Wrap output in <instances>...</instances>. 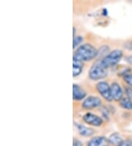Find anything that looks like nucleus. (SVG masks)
Segmentation results:
<instances>
[{
	"mask_svg": "<svg viewBox=\"0 0 132 146\" xmlns=\"http://www.w3.org/2000/svg\"><path fill=\"white\" fill-rule=\"evenodd\" d=\"M98 50L90 44H84L79 46L74 52L73 59L79 61H88L95 58Z\"/></svg>",
	"mask_w": 132,
	"mask_h": 146,
	"instance_id": "f257e3e1",
	"label": "nucleus"
},
{
	"mask_svg": "<svg viewBox=\"0 0 132 146\" xmlns=\"http://www.w3.org/2000/svg\"><path fill=\"white\" fill-rule=\"evenodd\" d=\"M107 69L102 64L100 60L93 64L89 71V77L93 80H99L107 76Z\"/></svg>",
	"mask_w": 132,
	"mask_h": 146,
	"instance_id": "f03ea898",
	"label": "nucleus"
},
{
	"mask_svg": "<svg viewBox=\"0 0 132 146\" xmlns=\"http://www.w3.org/2000/svg\"><path fill=\"white\" fill-rule=\"evenodd\" d=\"M123 57V52L120 50H114L105 55L100 61L106 69L115 66L120 62Z\"/></svg>",
	"mask_w": 132,
	"mask_h": 146,
	"instance_id": "7ed1b4c3",
	"label": "nucleus"
},
{
	"mask_svg": "<svg viewBox=\"0 0 132 146\" xmlns=\"http://www.w3.org/2000/svg\"><path fill=\"white\" fill-rule=\"evenodd\" d=\"M96 89L99 94L104 98L106 101H112V97L111 94V86L107 82L100 81L96 84Z\"/></svg>",
	"mask_w": 132,
	"mask_h": 146,
	"instance_id": "20e7f679",
	"label": "nucleus"
},
{
	"mask_svg": "<svg viewBox=\"0 0 132 146\" xmlns=\"http://www.w3.org/2000/svg\"><path fill=\"white\" fill-rule=\"evenodd\" d=\"M83 120L89 125L95 127L100 126L104 122L102 118L90 112L86 113L85 115L83 116Z\"/></svg>",
	"mask_w": 132,
	"mask_h": 146,
	"instance_id": "39448f33",
	"label": "nucleus"
},
{
	"mask_svg": "<svg viewBox=\"0 0 132 146\" xmlns=\"http://www.w3.org/2000/svg\"><path fill=\"white\" fill-rule=\"evenodd\" d=\"M100 105H101V100L95 96L87 97L82 103V107L86 109H94L99 107Z\"/></svg>",
	"mask_w": 132,
	"mask_h": 146,
	"instance_id": "423d86ee",
	"label": "nucleus"
},
{
	"mask_svg": "<svg viewBox=\"0 0 132 146\" xmlns=\"http://www.w3.org/2000/svg\"><path fill=\"white\" fill-rule=\"evenodd\" d=\"M111 86V94L112 99L115 101H120L123 98V90L120 86L118 83L114 82L112 84Z\"/></svg>",
	"mask_w": 132,
	"mask_h": 146,
	"instance_id": "0eeeda50",
	"label": "nucleus"
},
{
	"mask_svg": "<svg viewBox=\"0 0 132 146\" xmlns=\"http://www.w3.org/2000/svg\"><path fill=\"white\" fill-rule=\"evenodd\" d=\"M86 97V92L77 84L73 85V98L74 100H81Z\"/></svg>",
	"mask_w": 132,
	"mask_h": 146,
	"instance_id": "6e6552de",
	"label": "nucleus"
},
{
	"mask_svg": "<svg viewBox=\"0 0 132 146\" xmlns=\"http://www.w3.org/2000/svg\"><path fill=\"white\" fill-rule=\"evenodd\" d=\"M108 143V139L105 137L97 136L90 139L87 143V146H105V145Z\"/></svg>",
	"mask_w": 132,
	"mask_h": 146,
	"instance_id": "1a4fd4ad",
	"label": "nucleus"
},
{
	"mask_svg": "<svg viewBox=\"0 0 132 146\" xmlns=\"http://www.w3.org/2000/svg\"><path fill=\"white\" fill-rule=\"evenodd\" d=\"M75 126L77 128L78 131L81 136L83 137H91L92 135H93L94 134V130L92 128L87 127L85 125H83L80 123H75Z\"/></svg>",
	"mask_w": 132,
	"mask_h": 146,
	"instance_id": "9d476101",
	"label": "nucleus"
},
{
	"mask_svg": "<svg viewBox=\"0 0 132 146\" xmlns=\"http://www.w3.org/2000/svg\"><path fill=\"white\" fill-rule=\"evenodd\" d=\"M84 64L81 61L73 59V76L76 77L80 75L82 72Z\"/></svg>",
	"mask_w": 132,
	"mask_h": 146,
	"instance_id": "9b49d317",
	"label": "nucleus"
},
{
	"mask_svg": "<svg viewBox=\"0 0 132 146\" xmlns=\"http://www.w3.org/2000/svg\"><path fill=\"white\" fill-rule=\"evenodd\" d=\"M123 139H122L121 135L119 133H113L111 135L109 136L108 138V142L109 144L112 145H119L120 143H121Z\"/></svg>",
	"mask_w": 132,
	"mask_h": 146,
	"instance_id": "f8f14e48",
	"label": "nucleus"
},
{
	"mask_svg": "<svg viewBox=\"0 0 132 146\" xmlns=\"http://www.w3.org/2000/svg\"><path fill=\"white\" fill-rule=\"evenodd\" d=\"M120 106L126 110H131L132 109V100L129 98H123L120 100Z\"/></svg>",
	"mask_w": 132,
	"mask_h": 146,
	"instance_id": "ddd939ff",
	"label": "nucleus"
},
{
	"mask_svg": "<svg viewBox=\"0 0 132 146\" xmlns=\"http://www.w3.org/2000/svg\"><path fill=\"white\" fill-rule=\"evenodd\" d=\"M83 40H84V38L81 36H77L74 37V41H73V47H74V49L76 48V46H79L82 42Z\"/></svg>",
	"mask_w": 132,
	"mask_h": 146,
	"instance_id": "4468645a",
	"label": "nucleus"
},
{
	"mask_svg": "<svg viewBox=\"0 0 132 146\" xmlns=\"http://www.w3.org/2000/svg\"><path fill=\"white\" fill-rule=\"evenodd\" d=\"M123 79L125 80L127 84L130 86L131 87H132V75L131 74H129L125 76H123Z\"/></svg>",
	"mask_w": 132,
	"mask_h": 146,
	"instance_id": "2eb2a0df",
	"label": "nucleus"
},
{
	"mask_svg": "<svg viewBox=\"0 0 132 146\" xmlns=\"http://www.w3.org/2000/svg\"><path fill=\"white\" fill-rule=\"evenodd\" d=\"M118 146H132V141L131 139H124Z\"/></svg>",
	"mask_w": 132,
	"mask_h": 146,
	"instance_id": "dca6fc26",
	"label": "nucleus"
},
{
	"mask_svg": "<svg viewBox=\"0 0 132 146\" xmlns=\"http://www.w3.org/2000/svg\"><path fill=\"white\" fill-rule=\"evenodd\" d=\"M125 94L127 95V98H129V99L132 100V88L131 87H126L125 89Z\"/></svg>",
	"mask_w": 132,
	"mask_h": 146,
	"instance_id": "f3484780",
	"label": "nucleus"
},
{
	"mask_svg": "<svg viewBox=\"0 0 132 146\" xmlns=\"http://www.w3.org/2000/svg\"><path fill=\"white\" fill-rule=\"evenodd\" d=\"M73 146H83V144L81 141L79 140L78 139H76V138H74Z\"/></svg>",
	"mask_w": 132,
	"mask_h": 146,
	"instance_id": "a211bd4d",
	"label": "nucleus"
},
{
	"mask_svg": "<svg viewBox=\"0 0 132 146\" xmlns=\"http://www.w3.org/2000/svg\"><path fill=\"white\" fill-rule=\"evenodd\" d=\"M126 61L129 63V64H132V56H128L126 58Z\"/></svg>",
	"mask_w": 132,
	"mask_h": 146,
	"instance_id": "6ab92c4d",
	"label": "nucleus"
},
{
	"mask_svg": "<svg viewBox=\"0 0 132 146\" xmlns=\"http://www.w3.org/2000/svg\"><path fill=\"white\" fill-rule=\"evenodd\" d=\"M73 32H74L73 36H74V37H75V33H76V27H74V28H73Z\"/></svg>",
	"mask_w": 132,
	"mask_h": 146,
	"instance_id": "aec40b11",
	"label": "nucleus"
}]
</instances>
